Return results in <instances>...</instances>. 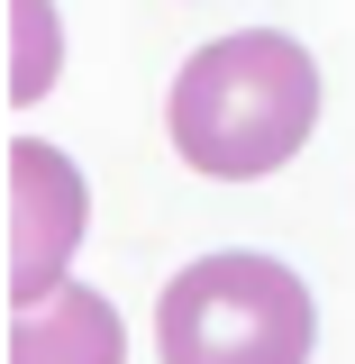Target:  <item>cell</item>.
<instances>
[{
  "mask_svg": "<svg viewBox=\"0 0 355 364\" xmlns=\"http://www.w3.org/2000/svg\"><path fill=\"white\" fill-rule=\"evenodd\" d=\"M46 73H55V9L46 0H18V100H37Z\"/></svg>",
  "mask_w": 355,
  "mask_h": 364,
  "instance_id": "5b68a950",
  "label": "cell"
},
{
  "mask_svg": "<svg viewBox=\"0 0 355 364\" xmlns=\"http://www.w3.org/2000/svg\"><path fill=\"white\" fill-rule=\"evenodd\" d=\"M164 128H174V155L191 173H210V182L282 173L310 146V128H319V64H310V46L282 37V28L210 37L174 73Z\"/></svg>",
  "mask_w": 355,
  "mask_h": 364,
  "instance_id": "6da1fadb",
  "label": "cell"
},
{
  "mask_svg": "<svg viewBox=\"0 0 355 364\" xmlns=\"http://www.w3.org/2000/svg\"><path fill=\"white\" fill-rule=\"evenodd\" d=\"M9 364H128V328L91 282H55L46 301L18 310Z\"/></svg>",
  "mask_w": 355,
  "mask_h": 364,
  "instance_id": "277c9868",
  "label": "cell"
},
{
  "mask_svg": "<svg viewBox=\"0 0 355 364\" xmlns=\"http://www.w3.org/2000/svg\"><path fill=\"white\" fill-rule=\"evenodd\" d=\"M83 219H91L83 164L46 136H18L9 146V301L18 310L64 282L73 246H83Z\"/></svg>",
  "mask_w": 355,
  "mask_h": 364,
  "instance_id": "3957f363",
  "label": "cell"
},
{
  "mask_svg": "<svg viewBox=\"0 0 355 364\" xmlns=\"http://www.w3.org/2000/svg\"><path fill=\"white\" fill-rule=\"evenodd\" d=\"M319 310L282 255H201L155 301L164 364H310Z\"/></svg>",
  "mask_w": 355,
  "mask_h": 364,
  "instance_id": "7a4b0ae2",
  "label": "cell"
}]
</instances>
